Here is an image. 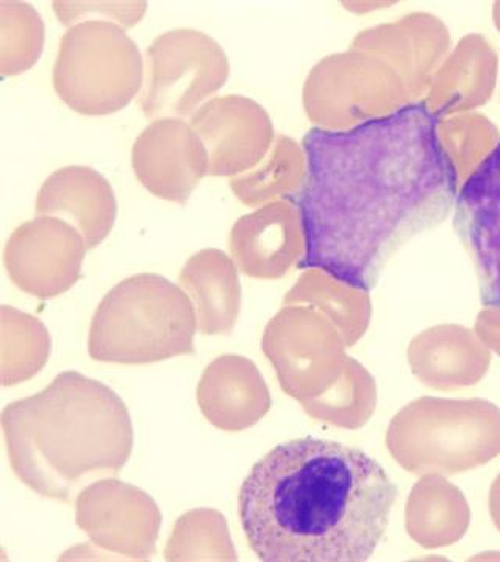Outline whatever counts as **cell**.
<instances>
[{
  "label": "cell",
  "mask_w": 500,
  "mask_h": 562,
  "mask_svg": "<svg viewBox=\"0 0 500 562\" xmlns=\"http://www.w3.org/2000/svg\"><path fill=\"white\" fill-rule=\"evenodd\" d=\"M438 124L420 101L349 131L303 136L302 268L368 292L405 244L447 220L460 180Z\"/></svg>",
  "instance_id": "1"
},
{
  "label": "cell",
  "mask_w": 500,
  "mask_h": 562,
  "mask_svg": "<svg viewBox=\"0 0 500 562\" xmlns=\"http://www.w3.org/2000/svg\"><path fill=\"white\" fill-rule=\"evenodd\" d=\"M396 495L388 473L360 449L296 439L251 469L240 490L241 527L262 561H368Z\"/></svg>",
  "instance_id": "2"
},
{
  "label": "cell",
  "mask_w": 500,
  "mask_h": 562,
  "mask_svg": "<svg viewBox=\"0 0 500 562\" xmlns=\"http://www.w3.org/2000/svg\"><path fill=\"white\" fill-rule=\"evenodd\" d=\"M195 310L188 295L163 277H132L100 303L91 353L102 360L152 361L192 350Z\"/></svg>",
  "instance_id": "3"
},
{
  "label": "cell",
  "mask_w": 500,
  "mask_h": 562,
  "mask_svg": "<svg viewBox=\"0 0 500 562\" xmlns=\"http://www.w3.org/2000/svg\"><path fill=\"white\" fill-rule=\"evenodd\" d=\"M144 80L138 46L125 29L109 21L70 27L52 72L58 98L81 116H109L124 110L143 91Z\"/></svg>",
  "instance_id": "4"
},
{
  "label": "cell",
  "mask_w": 500,
  "mask_h": 562,
  "mask_svg": "<svg viewBox=\"0 0 500 562\" xmlns=\"http://www.w3.org/2000/svg\"><path fill=\"white\" fill-rule=\"evenodd\" d=\"M303 109L314 127L349 131L411 103L399 74L373 54L349 49L322 58L302 91Z\"/></svg>",
  "instance_id": "5"
},
{
  "label": "cell",
  "mask_w": 500,
  "mask_h": 562,
  "mask_svg": "<svg viewBox=\"0 0 500 562\" xmlns=\"http://www.w3.org/2000/svg\"><path fill=\"white\" fill-rule=\"evenodd\" d=\"M231 63L216 40L195 29L162 33L147 49L140 106L149 120L192 116L227 83Z\"/></svg>",
  "instance_id": "6"
},
{
  "label": "cell",
  "mask_w": 500,
  "mask_h": 562,
  "mask_svg": "<svg viewBox=\"0 0 500 562\" xmlns=\"http://www.w3.org/2000/svg\"><path fill=\"white\" fill-rule=\"evenodd\" d=\"M190 124L209 151V176L231 180L257 168L277 136L268 111L238 94L210 99Z\"/></svg>",
  "instance_id": "7"
},
{
  "label": "cell",
  "mask_w": 500,
  "mask_h": 562,
  "mask_svg": "<svg viewBox=\"0 0 500 562\" xmlns=\"http://www.w3.org/2000/svg\"><path fill=\"white\" fill-rule=\"evenodd\" d=\"M136 179L152 194L185 203L209 176L205 144L187 121L176 117L152 121L132 147Z\"/></svg>",
  "instance_id": "8"
},
{
  "label": "cell",
  "mask_w": 500,
  "mask_h": 562,
  "mask_svg": "<svg viewBox=\"0 0 500 562\" xmlns=\"http://www.w3.org/2000/svg\"><path fill=\"white\" fill-rule=\"evenodd\" d=\"M454 228L479 279L481 305L500 308V143L463 181Z\"/></svg>",
  "instance_id": "9"
},
{
  "label": "cell",
  "mask_w": 500,
  "mask_h": 562,
  "mask_svg": "<svg viewBox=\"0 0 500 562\" xmlns=\"http://www.w3.org/2000/svg\"><path fill=\"white\" fill-rule=\"evenodd\" d=\"M451 33L440 18L411 13L398 21L366 29L351 49L376 55L399 74L411 102H420L451 50Z\"/></svg>",
  "instance_id": "10"
},
{
  "label": "cell",
  "mask_w": 500,
  "mask_h": 562,
  "mask_svg": "<svg viewBox=\"0 0 500 562\" xmlns=\"http://www.w3.org/2000/svg\"><path fill=\"white\" fill-rule=\"evenodd\" d=\"M499 58L485 36L470 33L447 55L421 102L438 120L470 113L490 101L498 83Z\"/></svg>",
  "instance_id": "11"
},
{
  "label": "cell",
  "mask_w": 500,
  "mask_h": 562,
  "mask_svg": "<svg viewBox=\"0 0 500 562\" xmlns=\"http://www.w3.org/2000/svg\"><path fill=\"white\" fill-rule=\"evenodd\" d=\"M36 209L43 213H69L98 241L114 221L116 199L109 180L88 166H66L51 173L38 192Z\"/></svg>",
  "instance_id": "12"
},
{
  "label": "cell",
  "mask_w": 500,
  "mask_h": 562,
  "mask_svg": "<svg viewBox=\"0 0 500 562\" xmlns=\"http://www.w3.org/2000/svg\"><path fill=\"white\" fill-rule=\"evenodd\" d=\"M307 177V157L302 144L290 136L277 135L265 160L231 180L236 198L246 203L299 194Z\"/></svg>",
  "instance_id": "13"
},
{
  "label": "cell",
  "mask_w": 500,
  "mask_h": 562,
  "mask_svg": "<svg viewBox=\"0 0 500 562\" xmlns=\"http://www.w3.org/2000/svg\"><path fill=\"white\" fill-rule=\"evenodd\" d=\"M422 351L443 386L476 383L487 372L490 355L460 325H441L421 338Z\"/></svg>",
  "instance_id": "14"
},
{
  "label": "cell",
  "mask_w": 500,
  "mask_h": 562,
  "mask_svg": "<svg viewBox=\"0 0 500 562\" xmlns=\"http://www.w3.org/2000/svg\"><path fill=\"white\" fill-rule=\"evenodd\" d=\"M46 40V27L31 3L0 2V72L20 76L38 63Z\"/></svg>",
  "instance_id": "15"
},
{
  "label": "cell",
  "mask_w": 500,
  "mask_h": 562,
  "mask_svg": "<svg viewBox=\"0 0 500 562\" xmlns=\"http://www.w3.org/2000/svg\"><path fill=\"white\" fill-rule=\"evenodd\" d=\"M438 133L460 184L500 143L498 127L484 114L473 111L440 120Z\"/></svg>",
  "instance_id": "16"
},
{
  "label": "cell",
  "mask_w": 500,
  "mask_h": 562,
  "mask_svg": "<svg viewBox=\"0 0 500 562\" xmlns=\"http://www.w3.org/2000/svg\"><path fill=\"white\" fill-rule=\"evenodd\" d=\"M222 261L195 262L190 272L192 290L200 294L207 327L220 328L232 312L233 284Z\"/></svg>",
  "instance_id": "17"
},
{
  "label": "cell",
  "mask_w": 500,
  "mask_h": 562,
  "mask_svg": "<svg viewBox=\"0 0 500 562\" xmlns=\"http://www.w3.org/2000/svg\"><path fill=\"white\" fill-rule=\"evenodd\" d=\"M52 7L58 21L69 29L85 21H109L127 31L147 11V2H54Z\"/></svg>",
  "instance_id": "18"
},
{
  "label": "cell",
  "mask_w": 500,
  "mask_h": 562,
  "mask_svg": "<svg viewBox=\"0 0 500 562\" xmlns=\"http://www.w3.org/2000/svg\"><path fill=\"white\" fill-rule=\"evenodd\" d=\"M477 333L500 355V308H487L479 314Z\"/></svg>",
  "instance_id": "19"
},
{
  "label": "cell",
  "mask_w": 500,
  "mask_h": 562,
  "mask_svg": "<svg viewBox=\"0 0 500 562\" xmlns=\"http://www.w3.org/2000/svg\"><path fill=\"white\" fill-rule=\"evenodd\" d=\"M491 506L492 516H495L496 524L500 528V479L496 483L495 490H492Z\"/></svg>",
  "instance_id": "20"
},
{
  "label": "cell",
  "mask_w": 500,
  "mask_h": 562,
  "mask_svg": "<svg viewBox=\"0 0 500 562\" xmlns=\"http://www.w3.org/2000/svg\"><path fill=\"white\" fill-rule=\"evenodd\" d=\"M492 20H495V25L500 32V2H496L492 7Z\"/></svg>",
  "instance_id": "21"
}]
</instances>
